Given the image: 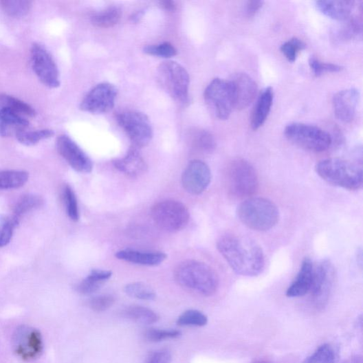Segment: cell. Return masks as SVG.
Returning a JSON list of instances; mask_svg holds the SVG:
<instances>
[{
  "instance_id": "cell-1",
  "label": "cell",
  "mask_w": 363,
  "mask_h": 363,
  "mask_svg": "<svg viewBox=\"0 0 363 363\" xmlns=\"http://www.w3.org/2000/svg\"><path fill=\"white\" fill-rule=\"evenodd\" d=\"M221 255L236 274L245 277L260 275L265 266L261 246L247 236L226 235L217 241Z\"/></svg>"
},
{
  "instance_id": "cell-2",
  "label": "cell",
  "mask_w": 363,
  "mask_h": 363,
  "mask_svg": "<svg viewBox=\"0 0 363 363\" xmlns=\"http://www.w3.org/2000/svg\"><path fill=\"white\" fill-rule=\"evenodd\" d=\"M175 278L180 286L206 297L215 294L219 287L216 272L206 263L194 260L178 265Z\"/></svg>"
},
{
  "instance_id": "cell-3",
  "label": "cell",
  "mask_w": 363,
  "mask_h": 363,
  "mask_svg": "<svg viewBox=\"0 0 363 363\" xmlns=\"http://www.w3.org/2000/svg\"><path fill=\"white\" fill-rule=\"evenodd\" d=\"M236 213L248 228L258 232H267L274 228L280 218L275 203L263 197L246 199L239 204Z\"/></svg>"
},
{
  "instance_id": "cell-4",
  "label": "cell",
  "mask_w": 363,
  "mask_h": 363,
  "mask_svg": "<svg viewBox=\"0 0 363 363\" xmlns=\"http://www.w3.org/2000/svg\"><path fill=\"white\" fill-rule=\"evenodd\" d=\"M315 169L318 175L332 186L349 190H358L362 186V168L344 159H325Z\"/></svg>"
},
{
  "instance_id": "cell-5",
  "label": "cell",
  "mask_w": 363,
  "mask_h": 363,
  "mask_svg": "<svg viewBox=\"0 0 363 363\" xmlns=\"http://www.w3.org/2000/svg\"><path fill=\"white\" fill-rule=\"evenodd\" d=\"M157 78L175 102L183 105L189 102L190 76L184 66L174 61L164 62L157 68Z\"/></svg>"
},
{
  "instance_id": "cell-6",
  "label": "cell",
  "mask_w": 363,
  "mask_h": 363,
  "mask_svg": "<svg viewBox=\"0 0 363 363\" xmlns=\"http://www.w3.org/2000/svg\"><path fill=\"white\" fill-rule=\"evenodd\" d=\"M227 188L236 198H250L259 187L258 176L254 166L243 159H236L227 168Z\"/></svg>"
},
{
  "instance_id": "cell-7",
  "label": "cell",
  "mask_w": 363,
  "mask_h": 363,
  "mask_svg": "<svg viewBox=\"0 0 363 363\" xmlns=\"http://www.w3.org/2000/svg\"><path fill=\"white\" fill-rule=\"evenodd\" d=\"M286 138L305 150L320 153L329 149L332 144L331 135L316 126L292 123L285 129Z\"/></svg>"
},
{
  "instance_id": "cell-8",
  "label": "cell",
  "mask_w": 363,
  "mask_h": 363,
  "mask_svg": "<svg viewBox=\"0 0 363 363\" xmlns=\"http://www.w3.org/2000/svg\"><path fill=\"white\" fill-rule=\"evenodd\" d=\"M151 217L159 228L171 233L186 228L190 218L184 204L171 199L156 203L151 209Z\"/></svg>"
},
{
  "instance_id": "cell-9",
  "label": "cell",
  "mask_w": 363,
  "mask_h": 363,
  "mask_svg": "<svg viewBox=\"0 0 363 363\" xmlns=\"http://www.w3.org/2000/svg\"><path fill=\"white\" fill-rule=\"evenodd\" d=\"M204 97L217 118L220 120L229 119L235 108L234 89L230 80L214 79L204 91Z\"/></svg>"
},
{
  "instance_id": "cell-10",
  "label": "cell",
  "mask_w": 363,
  "mask_h": 363,
  "mask_svg": "<svg viewBox=\"0 0 363 363\" xmlns=\"http://www.w3.org/2000/svg\"><path fill=\"white\" fill-rule=\"evenodd\" d=\"M116 120L135 148L145 147L152 140L153 129L148 117L144 113L126 110L118 113Z\"/></svg>"
},
{
  "instance_id": "cell-11",
  "label": "cell",
  "mask_w": 363,
  "mask_h": 363,
  "mask_svg": "<svg viewBox=\"0 0 363 363\" xmlns=\"http://www.w3.org/2000/svg\"><path fill=\"white\" fill-rule=\"evenodd\" d=\"M34 72L41 82L50 88L60 86L58 67L47 50L41 45L34 43L31 50Z\"/></svg>"
},
{
  "instance_id": "cell-12",
  "label": "cell",
  "mask_w": 363,
  "mask_h": 363,
  "mask_svg": "<svg viewBox=\"0 0 363 363\" xmlns=\"http://www.w3.org/2000/svg\"><path fill=\"white\" fill-rule=\"evenodd\" d=\"M12 345L14 353L22 360H34L43 351L41 334L36 329L21 326L14 333Z\"/></svg>"
},
{
  "instance_id": "cell-13",
  "label": "cell",
  "mask_w": 363,
  "mask_h": 363,
  "mask_svg": "<svg viewBox=\"0 0 363 363\" xmlns=\"http://www.w3.org/2000/svg\"><path fill=\"white\" fill-rule=\"evenodd\" d=\"M117 96L118 89L116 86L108 82L100 83L85 97L80 109L96 115L107 113L115 107Z\"/></svg>"
},
{
  "instance_id": "cell-14",
  "label": "cell",
  "mask_w": 363,
  "mask_h": 363,
  "mask_svg": "<svg viewBox=\"0 0 363 363\" xmlns=\"http://www.w3.org/2000/svg\"><path fill=\"white\" fill-rule=\"evenodd\" d=\"M58 153L75 170L81 173L92 172L94 164L89 156L69 136L60 135L56 141Z\"/></svg>"
},
{
  "instance_id": "cell-15",
  "label": "cell",
  "mask_w": 363,
  "mask_h": 363,
  "mask_svg": "<svg viewBox=\"0 0 363 363\" xmlns=\"http://www.w3.org/2000/svg\"><path fill=\"white\" fill-rule=\"evenodd\" d=\"M212 180L210 167L199 160L192 161L182 175V184L190 194L198 195L206 191Z\"/></svg>"
},
{
  "instance_id": "cell-16",
  "label": "cell",
  "mask_w": 363,
  "mask_h": 363,
  "mask_svg": "<svg viewBox=\"0 0 363 363\" xmlns=\"http://www.w3.org/2000/svg\"><path fill=\"white\" fill-rule=\"evenodd\" d=\"M333 277V267L327 260L322 261L314 267L313 283L310 292L317 307H324L327 303Z\"/></svg>"
},
{
  "instance_id": "cell-17",
  "label": "cell",
  "mask_w": 363,
  "mask_h": 363,
  "mask_svg": "<svg viewBox=\"0 0 363 363\" xmlns=\"http://www.w3.org/2000/svg\"><path fill=\"white\" fill-rule=\"evenodd\" d=\"M359 90L350 88L340 91L333 98V105L336 118L344 123H349L355 116L360 100Z\"/></svg>"
},
{
  "instance_id": "cell-18",
  "label": "cell",
  "mask_w": 363,
  "mask_h": 363,
  "mask_svg": "<svg viewBox=\"0 0 363 363\" xmlns=\"http://www.w3.org/2000/svg\"><path fill=\"white\" fill-rule=\"evenodd\" d=\"M230 82L234 95L235 109L242 110L251 104L256 98L257 85L245 74H235Z\"/></svg>"
},
{
  "instance_id": "cell-19",
  "label": "cell",
  "mask_w": 363,
  "mask_h": 363,
  "mask_svg": "<svg viewBox=\"0 0 363 363\" xmlns=\"http://www.w3.org/2000/svg\"><path fill=\"white\" fill-rule=\"evenodd\" d=\"M314 267L309 258L303 260L296 278L287 289V297L300 298L310 292L313 283Z\"/></svg>"
},
{
  "instance_id": "cell-20",
  "label": "cell",
  "mask_w": 363,
  "mask_h": 363,
  "mask_svg": "<svg viewBox=\"0 0 363 363\" xmlns=\"http://www.w3.org/2000/svg\"><path fill=\"white\" fill-rule=\"evenodd\" d=\"M113 164L121 173L131 177H140L147 170L144 157L135 148H131L124 157L118 159Z\"/></svg>"
},
{
  "instance_id": "cell-21",
  "label": "cell",
  "mask_w": 363,
  "mask_h": 363,
  "mask_svg": "<svg viewBox=\"0 0 363 363\" xmlns=\"http://www.w3.org/2000/svg\"><path fill=\"white\" fill-rule=\"evenodd\" d=\"M30 122L27 118L7 109H0V135L10 138L27 131Z\"/></svg>"
},
{
  "instance_id": "cell-22",
  "label": "cell",
  "mask_w": 363,
  "mask_h": 363,
  "mask_svg": "<svg viewBox=\"0 0 363 363\" xmlns=\"http://www.w3.org/2000/svg\"><path fill=\"white\" fill-rule=\"evenodd\" d=\"M116 256L120 260L144 266H157L167 258V255L163 252H140L133 249L121 250Z\"/></svg>"
},
{
  "instance_id": "cell-23",
  "label": "cell",
  "mask_w": 363,
  "mask_h": 363,
  "mask_svg": "<svg viewBox=\"0 0 363 363\" xmlns=\"http://www.w3.org/2000/svg\"><path fill=\"white\" fill-rule=\"evenodd\" d=\"M316 7L324 15L336 20H347L355 7L354 1H346V0H322L316 1Z\"/></svg>"
},
{
  "instance_id": "cell-24",
  "label": "cell",
  "mask_w": 363,
  "mask_h": 363,
  "mask_svg": "<svg viewBox=\"0 0 363 363\" xmlns=\"http://www.w3.org/2000/svg\"><path fill=\"white\" fill-rule=\"evenodd\" d=\"M274 89L269 87L259 96L252 116L251 125L254 130L261 128L267 120L274 102Z\"/></svg>"
},
{
  "instance_id": "cell-25",
  "label": "cell",
  "mask_w": 363,
  "mask_h": 363,
  "mask_svg": "<svg viewBox=\"0 0 363 363\" xmlns=\"http://www.w3.org/2000/svg\"><path fill=\"white\" fill-rule=\"evenodd\" d=\"M111 276L112 272L110 270H93L90 274L78 285L77 290L83 295L94 294L99 290Z\"/></svg>"
},
{
  "instance_id": "cell-26",
  "label": "cell",
  "mask_w": 363,
  "mask_h": 363,
  "mask_svg": "<svg viewBox=\"0 0 363 363\" xmlns=\"http://www.w3.org/2000/svg\"><path fill=\"white\" fill-rule=\"evenodd\" d=\"M43 199L38 195H27L22 197L15 204L13 214L11 216L16 226L22 217L41 206Z\"/></svg>"
},
{
  "instance_id": "cell-27",
  "label": "cell",
  "mask_w": 363,
  "mask_h": 363,
  "mask_svg": "<svg viewBox=\"0 0 363 363\" xmlns=\"http://www.w3.org/2000/svg\"><path fill=\"white\" fill-rule=\"evenodd\" d=\"M29 179V174L21 170L0 172V190H12L24 186Z\"/></svg>"
},
{
  "instance_id": "cell-28",
  "label": "cell",
  "mask_w": 363,
  "mask_h": 363,
  "mask_svg": "<svg viewBox=\"0 0 363 363\" xmlns=\"http://www.w3.org/2000/svg\"><path fill=\"white\" fill-rule=\"evenodd\" d=\"M0 109H9L22 117L34 118L35 110L29 104L8 95H0Z\"/></svg>"
},
{
  "instance_id": "cell-29",
  "label": "cell",
  "mask_w": 363,
  "mask_h": 363,
  "mask_svg": "<svg viewBox=\"0 0 363 363\" xmlns=\"http://www.w3.org/2000/svg\"><path fill=\"white\" fill-rule=\"evenodd\" d=\"M128 319L142 324H151L157 322L159 316L153 310L142 306H131L124 311Z\"/></svg>"
},
{
  "instance_id": "cell-30",
  "label": "cell",
  "mask_w": 363,
  "mask_h": 363,
  "mask_svg": "<svg viewBox=\"0 0 363 363\" xmlns=\"http://www.w3.org/2000/svg\"><path fill=\"white\" fill-rule=\"evenodd\" d=\"M192 147L201 153H211L216 148V142L211 133L206 130H196L192 135Z\"/></svg>"
},
{
  "instance_id": "cell-31",
  "label": "cell",
  "mask_w": 363,
  "mask_h": 363,
  "mask_svg": "<svg viewBox=\"0 0 363 363\" xmlns=\"http://www.w3.org/2000/svg\"><path fill=\"white\" fill-rule=\"evenodd\" d=\"M121 9L109 8L92 17L93 25L99 28H109L118 24L122 17Z\"/></svg>"
},
{
  "instance_id": "cell-32",
  "label": "cell",
  "mask_w": 363,
  "mask_h": 363,
  "mask_svg": "<svg viewBox=\"0 0 363 363\" xmlns=\"http://www.w3.org/2000/svg\"><path fill=\"white\" fill-rule=\"evenodd\" d=\"M302 363H338V355L332 345L325 344L318 348Z\"/></svg>"
},
{
  "instance_id": "cell-33",
  "label": "cell",
  "mask_w": 363,
  "mask_h": 363,
  "mask_svg": "<svg viewBox=\"0 0 363 363\" xmlns=\"http://www.w3.org/2000/svg\"><path fill=\"white\" fill-rule=\"evenodd\" d=\"M124 291L129 297L151 301L155 300L156 294L155 291L148 285L142 283H133L126 285Z\"/></svg>"
},
{
  "instance_id": "cell-34",
  "label": "cell",
  "mask_w": 363,
  "mask_h": 363,
  "mask_svg": "<svg viewBox=\"0 0 363 363\" xmlns=\"http://www.w3.org/2000/svg\"><path fill=\"white\" fill-rule=\"evenodd\" d=\"M54 135V131L51 129H42L37 131H25L18 134L16 138L17 140L25 146H34L39 142L47 140Z\"/></svg>"
},
{
  "instance_id": "cell-35",
  "label": "cell",
  "mask_w": 363,
  "mask_h": 363,
  "mask_svg": "<svg viewBox=\"0 0 363 363\" xmlns=\"http://www.w3.org/2000/svg\"><path fill=\"white\" fill-rule=\"evenodd\" d=\"M208 318L206 314L197 310H188L181 314L177 320V324L180 327H199L207 325Z\"/></svg>"
},
{
  "instance_id": "cell-36",
  "label": "cell",
  "mask_w": 363,
  "mask_h": 363,
  "mask_svg": "<svg viewBox=\"0 0 363 363\" xmlns=\"http://www.w3.org/2000/svg\"><path fill=\"white\" fill-rule=\"evenodd\" d=\"M0 5L8 15L21 17L30 12L32 3L30 1H25V0H6V1L0 3Z\"/></svg>"
},
{
  "instance_id": "cell-37",
  "label": "cell",
  "mask_w": 363,
  "mask_h": 363,
  "mask_svg": "<svg viewBox=\"0 0 363 363\" xmlns=\"http://www.w3.org/2000/svg\"><path fill=\"white\" fill-rule=\"evenodd\" d=\"M63 198L67 216L72 221H78L80 219L78 199L74 190L69 186L64 188Z\"/></svg>"
},
{
  "instance_id": "cell-38",
  "label": "cell",
  "mask_w": 363,
  "mask_h": 363,
  "mask_svg": "<svg viewBox=\"0 0 363 363\" xmlns=\"http://www.w3.org/2000/svg\"><path fill=\"white\" fill-rule=\"evenodd\" d=\"M306 47L305 43L298 38L294 37L282 45L281 52L289 62L296 60L299 53Z\"/></svg>"
},
{
  "instance_id": "cell-39",
  "label": "cell",
  "mask_w": 363,
  "mask_h": 363,
  "mask_svg": "<svg viewBox=\"0 0 363 363\" xmlns=\"http://www.w3.org/2000/svg\"><path fill=\"white\" fill-rule=\"evenodd\" d=\"M311 71L316 77L326 73H338L343 70V67L336 64L322 62L316 57L311 56L309 60Z\"/></svg>"
},
{
  "instance_id": "cell-40",
  "label": "cell",
  "mask_w": 363,
  "mask_h": 363,
  "mask_svg": "<svg viewBox=\"0 0 363 363\" xmlns=\"http://www.w3.org/2000/svg\"><path fill=\"white\" fill-rule=\"evenodd\" d=\"M145 54L151 56L161 57V58H171L177 54V50L173 45L165 42L157 45H147L144 49Z\"/></svg>"
},
{
  "instance_id": "cell-41",
  "label": "cell",
  "mask_w": 363,
  "mask_h": 363,
  "mask_svg": "<svg viewBox=\"0 0 363 363\" xmlns=\"http://www.w3.org/2000/svg\"><path fill=\"white\" fill-rule=\"evenodd\" d=\"M15 227L11 217L0 214V247L6 246L10 242Z\"/></svg>"
},
{
  "instance_id": "cell-42",
  "label": "cell",
  "mask_w": 363,
  "mask_h": 363,
  "mask_svg": "<svg viewBox=\"0 0 363 363\" xmlns=\"http://www.w3.org/2000/svg\"><path fill=\"white\" fill-rule=\"evenodd\" d=\"M362 34V16L351 17L344 28L340 36L344 39L351 40L358 38Z\"/></svg>"
},
{
  "instance_id": "cell-43",
  "label": "cell",
  "mask_w": 363,
  "mask_h": 363,
  "mask_svg": "<svg viewBox=\"0 0 363 363\" xmlns=\"http://www.w3.org/2000/svg\"><path fill=\"white\" fill-rule=\"evenodd\" d=\"M181 336V332L177 330H162L149 329L145 333V338L151 342H160L166 339H175Z\"/></svg>"
},
{
  "instance_id": "cell-44",
  "label": "cell",
  "mask_w": 363,
  "mask_h": 363,
  "mask_svg": "<svg viewBox=\"0 0 363 363\" xmlns=\"http://www.w3.org/2000/svg\"><path fill=\"white\" fill-rule=\"evenodd\" d=\"M115 302L116 299L112 295L104 294L91 299L89 306L95 311L102 312L112 307Z\"/></svg>"
},
{
  "instance_id": "cell-45",
  "label": "cell",
  "mask_w": 363,
  "mask_h": 363,
  "mask_svg": "<svg viewBox=\"0 0 363 363\" xmlns=\"http://www.w3.org/2000/svg\"><path fill=\"white\" fill-rule=\"evenodd\" d=\"M172 355L168 350H158L151 353L146 358L145 363H170Z\"/></svg>"
},
{
  "instance_id": "cell-46",
  "label": "cell",
  "mask_w": 363,
  "mask_h": 363,
  "mask_svg": "<svg viewBox=\"0 0 363 363\" xmlns=\"http://www.w3.org/2000/svg\"><path fill=\"white\" fill-rule=\"evenodd\" d=\"M264 2L258 0L248 1L246 5V14L250 16H254L263 7Z\"/></svg>"
},
{
  "instance_id": "cell-47",
  "label": "cell",
  "mask_w": 363,
  "mask_h": 363,
  "mask_svg": "<svg viewBox=\"0 0 363 363\" xmlns=\"http://www.w3.org/2000/svg\"><path fill=\"white\" fill-rule=\"evenodd\" d=\"M162 6L168 11H175L176 10L175 3L173 1H163L161 2Z\"/></svg>"
},
{
  "instance_id": "cell-48",
  "label": "cell",
  "mask_w": 363,
  "mask_h": 363,
  "mask_svg": "<svg viewBox=\"0 0 363 363\" xmlns=\"http://www.w3.org/2000/svg\"><path fill=\"white\" fill-rule=\"evenodd\" d=\"M362 358L360 355H355L351 357L350 359H349L347 361H346L344 363H362Z\"/></svg>"
},
{
  "instance_id": "cell-49",
  "label": "cell",
  "mask_w": 363,
  "mask_h": 363,
  "mask_svg": "<svg viewBox=\"0 0 363 363\" xmlns=\"http://www.w3.org/2000/svg\"><path fill=\"white\" fill-rule=\"evenodd\" d=\"M143 12H139L136 14H135L133 17H131V20L133 22H138L139 21H140V19L142 18L143 16Z\"/></svg>"
},
{
  "instance_id": "cell-50",
  "label": "cell",
  "mask_w": 363,
  "mask_h": 363,
  "mask_svg": "<svg viewBox=\"0 0 363 363\" xmlns=\"http://www.w3.org/2000/svg\"><path fill=\"white\" fill-rule=\"evenodd\" d=\"M254 363H269L267 362H264V361H258V362H256Z\"/></svg>"
}]
</instances>
